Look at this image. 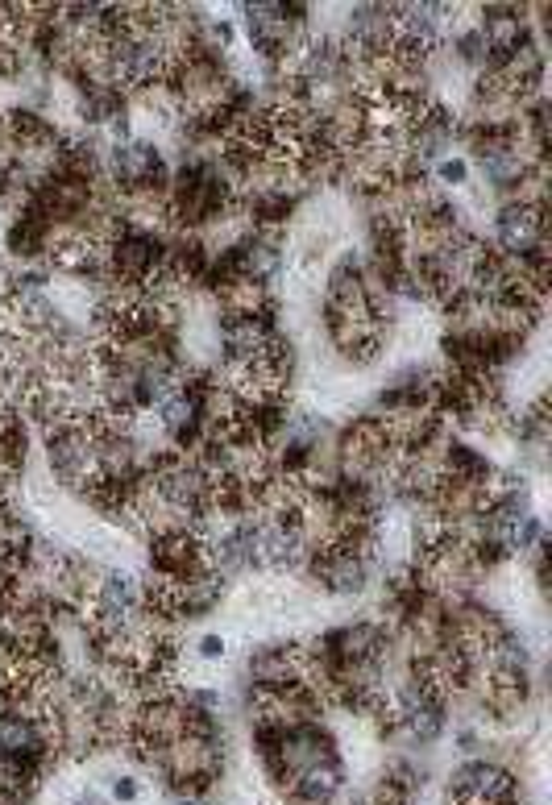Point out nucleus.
Segmentation results:
<instances>
[{
	"label": "nucleus",
	"mask_w": 552,
	"mask_h": 805,
	"mask_svg": "<svg viewBox=\"0 0 552 805\" xmlns=\"http://www.w3.org/2000/svg\"><path fill=\"white\" fill-rule=\"evenodd\" d=\"M515 793H519V785H515L511 768L494 764V760H465L449 772V797L461 805H499Z\"/></svg>",
	"instance_id": "obj_1"
},
{
	"label": "nucleus",
	"mask_w": 552,
	"mask_h": 805,
	"mask_svg": "<svg viewBox=\"0 0 552 805\" xmlns=\"http://www.w3.org/2000/svg\"><path fill=\"white\" fill-rule=\"evenodd\" d=\"M150 565L154 577L167 581H187L204 573V532H191V527H171V532L150 536Z\"/></svg>",
	"instance_id": "obj_2"
},
{
	"label": "nucleus",
	"mask_w": 552,
	"mask_h": 805,
	"mask_svg": "<svg viewBox=\"0 0 552 805\" xmlns=\"http://www.w3.org/2000/svg\"><path fill=\"white\" fill-rule=\"evenodd\" d=\"M544 241H548V212L528 208L519 200H503V208L494 212V254L519 258Z\"/></svg>",
	"instance_id": "obj_3"
},
{
	"label": "nucleus",
	"mask_w": 552,
	"mask_h": 805,
	"mask_svg": "<svg viewBox=\"0 0 552 805\" xmlns=\"http://www.w3.org/2000/svg\"><path fill=\"white\" fill-rule=\"evenodd\" d=\"M308 573L320 581L328 594H362L370 586V557L357 548H324L308 552Z\"/></svg>",
	"instance_id": "obj_4"
},
{
	"label": "nucleus",
	"mask_w": 552,
	"mask_h": 805,
	"mask_svg": "<svg viewBox=\"0 0 552 805\" xmlns=\"http://www.w3.org/2000/svg\"><path fill=\"white\" fill-rule=\"evenodd\" d=\"M225 598V577L204 569L187 581H171V610H175V623H187V619H204L220 606Z\"/></svg>",
	"instance_id": "obj_5"
},
{
	"label": "nucleus",
	"mask_w": 552,
	"mask_h": 805,
	"mask_svg": "<svg viewBox=\"0 0 552 805\" xmlns=\"http://www.w3.org/2000/svg\"><path fill=\"white\" fill-rule=\"evenodd\" d=\"M341 785H345V764L337 760V764H320V768L299 772L295 781L287 785L283 797L291 805H333L337 793H341Z\"/></svg>",
	"instance_id": "obj_6"
},
{
	"label": "nucleus",
	"mask_w": 552,
	"mask_h": 805,
	"mask_svg": "<svg viewBox=\"0 0 552 805\" xmlns=\"http://www.w3.org/2000/svg\"><path fill=\"white\" fill-rule=\"evenodd\" d=\"M50 237H54V225H50L46 216L17 208V220L9 225V254L25 258V262H30V258H46Z\"/></svg>",
	"instance_id": "obj_7"
},
{
	"label": "nucleus",
	"mask_w": 552,
	"mask_h": 805,
	"mask_svg": "<svg viewBox=\"0 0 552 805\" xmlns=\"http://www.w3.org/2000/svg\"><path fill=\"white\" fill-rule=\"evenodd\" d=\"M453 54L469 67V71H482L486 67V59H490V50H486V42H482V34H478V25L474 30H461L457 38H453Z\"/></svg>",
	"instance_id": "obj_8"
},
{
	"label": "nucleus",
	"mask_w": 552,
	"mask_h": 805,
	"mask_svg": "<svg viewBox=\"0 0 552 805\" xmlns=\"http://www.w3.org/2000/svg\"><path fill=\"white\" fill-rule=\"evenodd\" d=\"M436 179L445 183V187H461L469 179V162L465 158H440L436 162Z\"/></svg>",
	"instance_id": "obj_9"
},
{
	"label": "nucleus",
	"mask_w": 552,
	"mask_h": 805,
	"mask_svg": "<svg viewBox=\"0 0 552 805\" xmlns=\"http://www.w3.org/2000/svg\"><path fill=\"white\" fill-rule=\"evenodd\" d=\"M453 743L461 747V752H465V756H474V752H478V747H482V735H478V731H469V727H461V731L453 735Z\"/></svg>",
	"instance_id": "obj_10"
},
{
	"label": "nucleus",
	"mask_w": 552,
	"mask_h": 805,
	"mask_svg": "<svg viewBox=\"0 0 552 805\" xmlns=\"http://www.w3.org/2000/svg\"><path fill=\"white\" fill-rule=\"evenodd\" d=\"M113 797L117 801H137V781L133 776H113Z\"/></svg>",
	"instance_id": "obj_11"
},
{
	"label": "nucleus",
	"mask_w": 552,
	"mask_h": 805,
	"mask_svg": "<svg viewBox=\"0 0 552 805\" xmlns=\"http://www.w3.org/2000/svg\"><path fill=\"white\" fill-rule=\"evenodd\" d=\"M200 656H204V660L225 656V640H220V635H204V640H200Z\"/></svg>",
	"instance_id": "obj_12"
},
{
	"label": "nucleus",
	"mask_w": 552,
	"mask_h": 805,
	"mask_svg": "<svg viewBox=\"0 0 552 805\" xmlns=\"http://www.w3.org/2000/svg\"><path fill=\"white\" fill-rule=\"evenodd\" d=\"M353 805H370V801H353Z\"/></svg>",
	"instance_id": "obj_13"
}]
</instances>
